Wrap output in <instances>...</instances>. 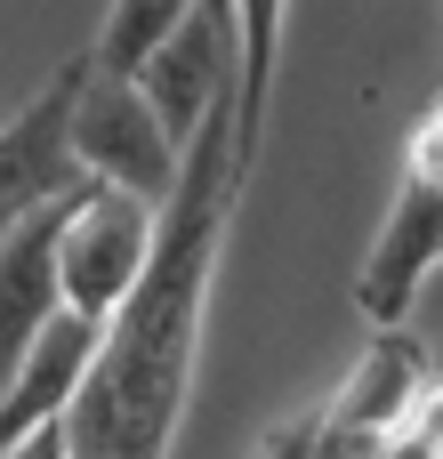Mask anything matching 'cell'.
<instances>
[{
	"label": "cell",
	"mask_w": 443,
	"mask_h": 459,
	"mask_svg": "<svg viewBox=\"0 0 443 459\" xmlns=\"http://www.w3.org/2000/svg\"><path fill=\"white\" fill-rule=\"evenodd\" d=\"M81 178L48 202H32L8 234H0V379L16 371V355L32 347V331L65 307V274H56V234H65V210H73Z\"/></svg>",
	"instance_id": "cell-9"
},
{
	"label": "cell",
	"mask_w": 443,
	"mask_h": 459,
	"mask_svg": "<svg viewBox=\"0 0 443 459\" xmlns=\"http://www.w3.org/2000/svg\"><path fill=\"white\" fill-rule=\"evenodd\" d=\"M443 266V169L404 161L395 169V194H387V218L355 266V315L363 323H412L420 307V282Z\"/></svg>",
	"instance_id": "cell-4"
},
{
	"label": "cell",
	"mask_w": 443,
	"mask_h": 459,
	"mask_svg": "<svg viewBox=\"0 0 443 459\" xmlns=\"http://www.w3.org/2000/svg\"><path fill=\"white\" fill-rule=\"evenodd\" d=\"M73 153H81L89 178L161 202L169 178H178V153H186V145L161 129V113H153V97L137 89V73H105V65L89 56L81 97H73Z\"/></svg>",
	"instance_id": "cell-2"
},
{
	"label": "cell",
	"mask_w": 443,
	"mask_h": 459,
	"mask_svg": "<svg viewBox=\"0 0 443 459\" xmlns=\"http://www.w3.org/2000/svg\"><path fill=\"white\" fill-rule=\"evenodd\" d=\"M194 0H113L105 16H97V40H89V56L105 65V73H137L153 48H161V32L186 16Z\"/></svg>",
	"instance_id": "cell-11"
},
{
	"label": "cell",
	"mask_w": 443,
	"mask_h": 459,
	"mask_svg": "<svg viewBox=\"0 0 443 459\" xmlns=\"http://www.w3.org/2000/svg\"><path fill=\"white\" fill-rule=\"evenodd\" d=\"M282 24H291V0H234V153H242V169H258V145H266Z\"/></svg>",
	"instance_id": "cell-10"
},
{
	"label": "cell",
	"mask_w": 443,
	"mask_h": 459,
	"mask_svg": "<svg viewBox=\"0 0 443 459\" xmlns=\"http://www.w3.org/2000/svg\"><path fill=\"white\" fill-rule=\"evenodd\" d=\"M81 73H89V48L65 56V65L16 105V121L0 129V234H8L32 202H48V194H65L73 178H89L81 153H73V97H81Z\"/></svg>",
	"instance_id": "cell-6"
},
{
	"label": "cell",
	"mask_w": 443,
	"mask_h": 459,
	"mask_svg": "<svg viewBox=\"0 0 443 459\" xmlns=\"http://www.w3.org/2000/svg\"><path fill=\"white\" fill-rule=\"evenodd\" d=\"M436 379V355L420 331L404 323H371L355 371L339 395H323V452H387V428L404 420V403Z\"/></svg>",
	"instance_id": "cell-7"
},
{
	"label": "cell",
	"mask_w": 443,
	"mask_h": 459,
	"mask_svg": "<svg viewBox=\"0 0 443 459\" xmlns=\"http://www.w3.org/2000/svg\"><path fill=\"white\" fill-rule=\"evenodd\" d=\"M242 186H250V169L234 153V97H218L202 113V129L186 137L169 194L153 202V250H145L129 299L97 331V355L65 411L73 459H153L178 444L186 395H194V355H202V315H210V282L226 266Z\"/></svg>",
	"instance_id": "cell-1"
},
{
	"label": "cell",
	"mask_w": 443,
	"mask_h": 459,
	"mask_svg": "<svg viewBox=\"0 0 443 459\" xmlns=\"http://www.w3.org/2000/svg\"><path fill=\"white\" fill-rule=\"evenodd\" d=\"M153 250V202L129 194V186H105V178H81L73 210H65V234H56V274H65V307H81L89 323H105L137 266Z\"/></svg>",
	"instance_id": "cell-3"
},
{
	"label": "cell",
	"mask_w": 443,
	"mask_h": 459,
	"mask_svg": "<svg viewBox=\"0 0 443 459\" xmlns=\"http://www.w3.org/2000/svg\"><path fill=\"white\" fill-rule=\"evenodd\" d=\"M97 331L81 307H56L32 347L16 355V371L0 379V459L8 452H65V411L81 395V371L97 355Z\"/></svg>",
	"instance_id": "cell-5"
},
{
	"label": "cell",
	"mask_w": 443,
	"mask_h": 459,
	"mask_svg": "<svg viewBox=\"0 0 443 459\" xmlns=\"http://www.w3.org/2000/svg\"><path fill=\"white\" fill-rule=\"evenodd\" d=\"M137 89L153 97L161 129L186 145V137L202 129V113H210L218 97H234V0H194V8L161 32V48L137 65Z\"/></svg>",
	"instance_id": "cell-8"
}]
</instances>
